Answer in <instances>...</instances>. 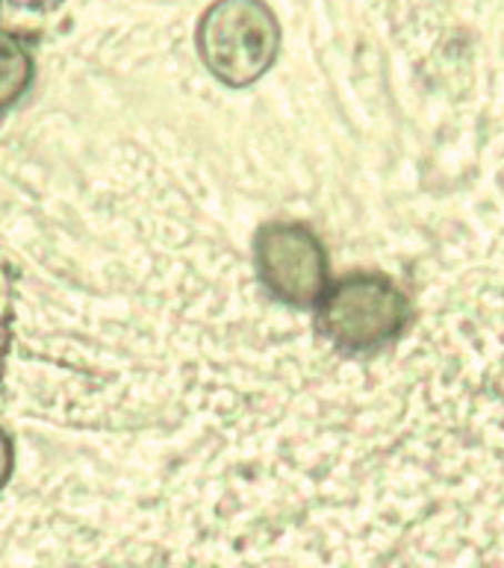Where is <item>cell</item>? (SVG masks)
<instances>
[{
    "mask_svg": "<svg viewBox=\"0 0 504 568\" xmlns=\"http://www.w3.org/2000/svg\"><path fill=\"white\" fill-rule=\"evenodd\" d=\"M30 83V60L12 39H0V106L21 98Z\"/></svg>",
    "mask_w": 504,
    "mask_h": 568,
    "instance_id": "obj_4",
    "label": "cell"
},
{
    "mask_svg": "<svg viewBox=\"0 0 504 568\" xmlns=\"http://www.w3.org/2000/svg\"><path fill=\"white\" fill-rule=\"evenodd\" d=\"M278 21L263 0H219L201 24V53L222 83L249 85L274 62Z\"/></svg>",
    "mask_w": 504,
    "mask_h": 568,
    "instance_id": "obj_1",
    "label": "cell"
},
{
    "mask_svg": "<svg viewBox=\"0 0 504 568\" xmlns=\"http://www.w3.org/2000/svg\"><path fill=\"white\" fill-rule=\"evenodd\" d=\"M12 463H16V448L3 430H0V486L9 480V471H12Z\"/></svg>",
    "mask_w": 504,
    "mask_h": 568,
    "instance_id": "obj_5",
    "label": "cell"
},
{
    "mask_svg": "<svg viewBox=\"0 0 504 568\" xmlns=\"http://www.w3.org/2000/svg\"><path fill=\"white\" fill-rule=\"evenodd\" d=\"M411 304L399 286L377 277L357 274L327 288L319 301V322L327 339L345 351L384 348L404 331Z\"/></svg>",
    "mask_w": 504,
    "mask_h": 568,
    "instance_id": "obj_2",
    "label": "cell"
},
{
    "mask_svg": "<svg viewBox=\"0 0 504 568\" xmlns=\"http://www.w3.org/2000/svg\"><path fill=\"white\" fill-rule=\"evenodd\" d=\"M256 274L278 301L316 306L331 288L327 256L316 233L301 224H272L256 236Z\"/></svg>",
    "mask_w": 504,
    "mask_h": 568,
    "instance_id": "obj_3",
    "label": "cell"
}]
</instances>
